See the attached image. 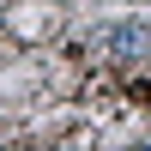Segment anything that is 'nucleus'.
Listing matches in <instances>:
<instances>
[{
	"mask_svg": "<svg viewBox=\"0 0 151 151\" xmlns=\"http://www.w3.org/2000/svg\"><path fill=\"white\" fill-rule=\"evenodd\" d=\"M145 48H151V30H145V24H115V30H109V55H115V60H139Z\"/></svg>",
	"mask_w": 151,
	"mask_h": 151,
	"instance_id": "f257e3e1",
	"label": "nucleus"
}]
</instances>
